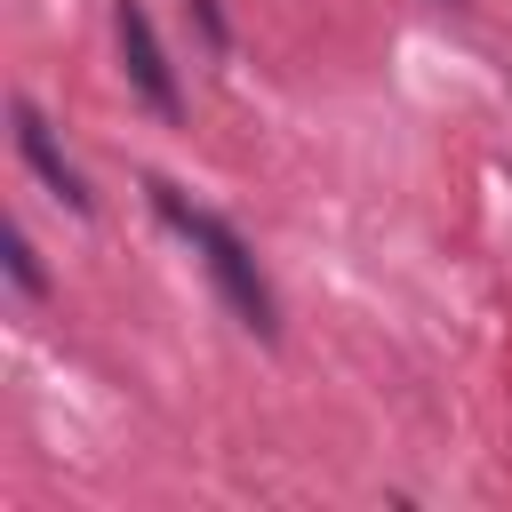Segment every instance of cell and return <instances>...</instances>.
<instances>
[{
    "label": "cell",
    "mask_w": 512,
    "mask_h": 512,
    "mask_svg": "<svg viewBox=\"0 0 512 512\" xmlns=\"http://www.w3.org/2000/svg\"><path fill=\"white\" fill-rule=\"evenodd\" d=\"M192 16H200V32H208V48H224V16H216V0H184Z\"/></svg>",
    "instance_id": "obj_5"
},
{
    "label": "cell",
    "mask_w": 512,
    "mask_h": 512,
    "mask_svg": "<svg viewBox=\"0 0 512 512\" xmlns=\"http://www.w3.org/2000/svg\"><path fill=\"white\" fill-rule=\"evenodd\" d=\"M152 208H160V224L176 232V240H192L200 248V264H208V280H216V296L232 304V320L248 328V336H280V296H272V280H264V264H256V248L216 216V208H192L176 184H152Z\"/></svg>",
    "instance_id": "obj_1"
},
{
    "label": "cell",
    "mask_w": 512,
    "mask_h": 512,
    "mask_svg": "<svg viewBox=\"0 0 512 512\" xmlns=\"http://www.w3.org/2000/svg\"><path fill=\"white\" fill-rule=\"evenodd\" d=\"M112 32H120V72H128V88H136L160 120H176V112H184V88H176V72H168V56H160V32H152L144 0H112Z\"/></svg>",
    "instance_id": "obj_2"
},
{
    "label": "cell",
    "mask_w": 512,
    "mask_h": 512,
    "mask_svg": "<svg viewBox=\"0 0 512 512\" xmlns=\"http://www.w3.org/2000/svg\"><path fill=\"white\" fill-rule=\"evenodd\" d=\"M8 120H16V152H24V168H32V176H40V184H48V192L72 208V216H88V208H96V200H88V176L64 160V144L48 136L40 104H24V96H16V104H8Z\"/></svg>",
    "instance_id": "obj_3"
},
{
    "label": "cell",
    "mask_w": 512,
    "mask_h": 512,
    "mask_svg": "<svg viewBox=\"0 0 512 512\" xmlns=\"http://www.w3.org/2000/svg\"><path fill=\"white\" fill-rule=\"evenodd\" d=\"M0 256H8V280H16V296H32V304H40V296H48V272H40L32 240H24V232H8V248H0Z\"/></svg>",
    "instance_id": "obj_4"
}]
</instances>
